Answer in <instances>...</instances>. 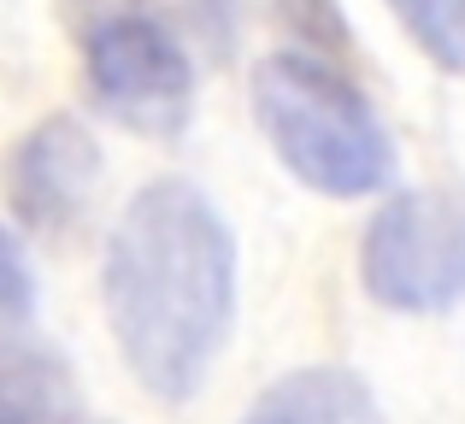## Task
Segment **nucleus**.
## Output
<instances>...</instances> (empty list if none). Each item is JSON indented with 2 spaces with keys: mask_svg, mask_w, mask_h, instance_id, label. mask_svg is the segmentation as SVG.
Returning <instances> with one entry per match:
<instances>
[{
  "mask_svg": "<svg viewBox=\"0 0 465 424\" xmlns=\"http://www.w3.org/2000/svg\"><path fill=\"white\" fill-rule=\"evenodd\" d=\"M389 12L430 65H442L448 77H465V0H389Z\"/></svg>",
  "mask_w": 465,
  "mask_h": 424,
  "instance_id": "nucleus-8",
  "label": "nucleus"
},
{
  "mask_svg": "<svg viewBox=\"0 0 465 424\" xmlns=\"http://www.w3.org/2000/svg\"><path fill=\"white\" fill-rule=\"evenodd\" d=\"M253 113L272 153L312 189L336 201H365L389 183V136L360 83L318 54H272L253 65Z\"/></svg>",
  "mask_w": 465,
  "mask_h": 424,
  "instance_id": "nucleus-2",
  "label": "nucleus"
},
{
  "mask_svg": "<svg viewBox=\"0 0 465 424\" xmlns=\"http://www.w3.org/2000/svg\"><path fill=\"white\" fill-rule=\"evenodd\" d=\"M101 301L130 378L159 401H189L236 319V236L183 177L124 201L106 242Z\"/></svg>",
  "mask_w": 465,
  "mask_h": 424,
  "instance_id": "nucleus-1",
  "label": "nucleus"
},
{
  "mask_svg": "<svg viewBox=\"0 0 465 424\" xmlns=\"http://www.w3.org/2000/svg\"><path fill=\"white\" fill-rule=\"evenodd\" d=\"M30 312H35V271H30V253H24L18 230H0V324L12 330H30Z\"/></svg>",
  "mask_w": 465,
  "mask_h": 424,
  "instance_id": "nucleus-10",
  "label": "nucleus"
},
{
  "mask_svg": "<svg viewBox=\"0 0 465 424\" xmlns=\"http://www.w3.org/2000/svg\"><path fill=\"white\" fill-rule=\"evenodd\" d=\"M277 18H283V30L301 42V54L336 59V65L353 54V30H348L336 0H277Z\"/></svg>",
  "mask_w": 465,
  "mask_h": 424,
  "instance_id": "nucleus-9",
  "label": "nucleus"
},
{
  "mask_svg": "<svg viewBox=\"0 0 465 424\" xmlns=\"http://www.w3.org/2000/svg\"><path fill=\"white\" fill-rule=\"evenodd\" d=\"M360 283L389 312H448L465 301V195L401 189L371 212L360 242Z\"/></svg>",
  "mask_w": 465,
  "mask_h": 424,
  "instance_id": "nucleus-3",
  "label": "nucleus"
},
{
  "mask_svg": "<svg viewBox=\"0 0 465 424\" xmlns=\"http://www.w3.org/2000/svg\"><path fill=\"white\" fill-rule=\"evenodd\" d=\"M89 89L106 118L142 136H177L194 106V65L159 18L118 12L89 30Z\"/></svg>",
  "mask_w": 465,
  "mask_h": 424,
  "instance_id": "nucleus-4",
  "label": "nucleus"
},
{
  "mask_svg": "<svg viewBox=\"0 0 465 424\" xmlns=\"http://www.w3.org/2000/svg\"><path fill=\"white\" fill-rule=\"evenodd\" d=\"M94 177H101V148L77 118H42L6 160V201L12 218L42 236L71 230L89 207Z\"/></svg>",
  "mask_w": 465,
  "mask_h": 424,
  "instance_id": "nucleus-5",
  "label": "nucleus"
},
{
  "mask_svg": "<svg viewBox=\"0 0 465 424\" xmlns=\"http://www.w3.org/2000/svg\"><path fill=\"white\" fill-rule=\"evenodd\" d=\"M242 424H383L377 401L353 371L336 366H312V371H289L277 378L260 401L242 413Z\"/></svg>",
  "mask_w": 465,
  "mask_h": 424,
  "instance_id": "nucleus-7",
  "label": "nucleus"
},
{
  "mask_svg": "<svg viewBox=\"0 0 465 424\" xmlns=\"http://www.w3.org/2000/svg\"><path fill=\"white\" fill-rule=\"evenodd\" d=\"M77 419V383L59 348L12 330L0 342V424H71Z\"/></svg>",
  "mask_w": 465,
  "mask_h": 424,
  "instance_id": "nucleus-6",
  "label": "nucleus"
}]
</instances>
